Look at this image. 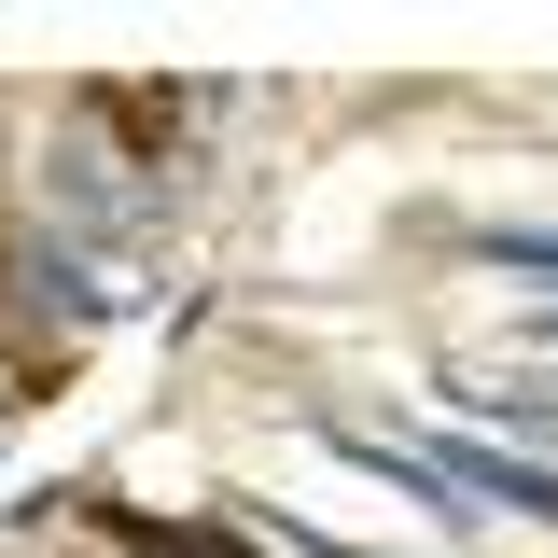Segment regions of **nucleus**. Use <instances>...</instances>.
Returning <instances> with one entry per match:
<instances>
[{
  "label": "nucleus",
  "mask_w": 558,
  "mask_h": 558,
  "mask_svg": "<svg viewBox=\"0 0 558 558\" xmlns=\"http://www.w3.org/2000/svg\"><path fill=\"white\" fill-rule=\"evenodd\" d=\"M475 266L531 279V293H558V223H475Z\"/></svg>",
  "instance_id": "nucleus-3"
},
{
  "label": "nucleus",
  "mask_w": 558,
  "mask_h": 558,
  "mask_svg": "<svg viewBox=\"0 0 558 558\" xmlns=\"http://www.w3.org/2000/svg\"><path fill=\"white\" fill-rule=\"evenodd\" d=\"M293 558H391V545H336V531H293Z\"/></svg>",
  "instance_id": "nucleus-4"
},
{
  "label": "nucleus",
  "mask_w": 558,
  "mask_h": 558,
  "mask_svg": "<svg viewBox=\"0 0 558 558\" xmlns=\"http://www.w3.org/2000/svg\"><path fill=\"white\" fill-rule=\"evenodd\" d=\"M447 405L488 433H558V377H447Z\"/></svg>",
  "instance_id": "nucleus-2"
},
{
  "label": "nucleus",
  "mask_w": 558,
  "mask_h": 558,
  "mask_svg": "<svg viewBox=\"0 0 558 558\" xmlns=\"http://www.w3.org/2000/svg\"><path fill=\"white\" fill-rule=\"evenodd\" d=\"M433 461H447V488H461L475 517H545L558 531V475L545 461H502V447H433Z\"/></svg>",
  "instance_id": "nucleus-1"
}]
</instances>
